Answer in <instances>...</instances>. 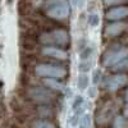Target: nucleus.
<instances>
[{
	"label": "nucleus",
	"mask_w": 128,
	"mask_h": 128,
	"mask_svg": "<svg viewBox=\"0 0 128 128\" xmlns=\"http://www.w3.org/2000/svg\"><path fill=\"white\" fill-rule=\"evenodd\" d=\"M100 76H101V72L100 70H96L94 73V83H98L100 81Z\"/></svg>",
	"instance_id": "21"
},
{
	"label": "nucleus",
	"mask_w": 128,
	"mask_h": 128,
	"mask_svg": "<svg viewBox=\"0 0 128 128\" xmlns=\"http://www.w3.org/2000/svg\"><path fill=\"white\" fill-rule=\"evenodd\" d=\"M127 16H128V8L127 6H116V8L108 10V13H106V18L110 20H116V22L126 18Z\"/></svg>",
	"instance_id": "8"
},
{
	"label": "nucleus",
	"mask_w": 128,
	"mask_h": 128,
	"mask_svg": "<svg viewBox=\"0 0 128 128\" xmlns=\"http://www.w3.org/2000/svg\"><path fill=\"white\" fill-rule=\"evenodd\" d=\"M83 106H84V100L81 95L76 96V99H74L73 104H72V109L76 115H81L82 112H83Z\"/></svg>",
	"instance_id": "10"
},
{
	"label": "nucleus",
	"mask_w": 128,
	"mask_h": 128,
	"mask_svg": "<svg viewBox=\"0 0 128 128\" xmlns=\"http://www.w3.org/2000/svg\"><path fill=\"white\" fill-rule=\"evenodd\" d=\"M91 127V116L90 114H83L80 122V128H90Z\"/></svg>",
	"instance_id": "15"
},
{
	"label": "nucleus",
	"mask_w": 128,
	"mask_h": 128,
	"mask_svg": "<svg viewBox=\"0 0 128 128\" xmlns=\"http://www.w3.org/2000/svg\"><path fill=\"white\" fill-rule=\"evenodd\" d=\"M88 84H90V78L87 76V73H81L77 78V87L81 91H83L88 88Z\"/></svg>",
	"instance_id": "12"
},
{
	"label": "nucleus",
	"mask_w": 128,
	"mask_h": 128,
	"mask_svg": "<svg viewBox=\"0 0 128 128\" xmlns=\"http://www.w3.org/2000/svg\"><path fill=\"white\" fill-rule=\"evenodd\" d=\"M78 67H80V72L81 73H87L91 69V62L90 60H82Z\"/></svg>",
	"instance_id": "18"
},
{
	"label": "nucleus",
	"mask_w": 128,
	"mask_h": 128,
	"mask_svg": "<svg viewBox=\"0 0 128 128\" xmlns=\"http://www.w3.org/2000/svg\"><path fill=\"white\" fill-rule=\"evenodd\" d=\"M87 22H88V26L95 28V27H98L100 24V16L98 12H91L88 14V19H87Z\"/></svg>",
	"instance_id": "13"
},
{
	"label": "nucleus",
	"mask_w": 128,
	"mask_h": 128,
	"mask_svg": "<svg viewBox=\"0 0 128 128\" xmlns=\"http://www.w3.org/2000/svg\"><path fill=\"white\" fill-rule=\"evenodd\" d=\"M105 5H115V4H122L126 0H102Z\"/></svg>",
	"instance_id": "20"
},
{
	"label": "nucleus",
	"mask_w": 128,
	"mask_h": 128,
	"mask_svg": "<svg viewBox=\"0 0 128 128\" xmlns=\"http://www.w3.org/2000/svg\"><path fill=\"white\" fill-rule=\"evenodd\" d=\"M92 52H94V49H92L91 46H86V48L82 50V52H81V58H82V60H87V59H90L91 55H92Z\"/></svg>",
	"instance_id": "17"
},
{
	"label": "nucleus",
	"mask_w": 128,
	"mask_h": 128,
	"mask_svg": "<svg viewBox=\"0 0 128 128\" xmlns=\"http://www.w3.org/2000/svg\"><path fill=\"white\" fill-rule=\"evenodd\" d=\"M126 83H127V77L124 74H115L106 81V88L109 91H116L120 87H123Z\"/></svg>",
	"instance_id": "6"
},
{
	"label": "nucleus",
	"mask_w": 128,
	"mask_h": 128,
	"mask_svg": "<svg viewBox=\"0 0 128 128\" xmlns=\"http://www.w3.org/2000/svg\"><path fill=\"white\" fill-rule=\"evenodd\" d=\"M113 69L114 70H124V69H128V56L123 60H120L119 63H116L115 66H113Z\"/></svg>",
	"instance_id": "16"
},
{
	"label": "nucleus",
	"mask_w": 128,
	"mask_h": 128,
	"mask_svg": "<svg viewBox=\"0 0 128 128\" xmlns=\"http://www.w3.org/2000/svg\"><path fill=\"white\" fill-rule=\"evenodd\" d=\"M126 28V24L122 23V22H114L112 24H108V27L105 28V35L106 36H118L119 34H122V32L124 31Z\"/></svg>",
	"instance_id": "9"
},
{
	"label": "nucleus",
	"mask_w": 128,
	"mask_h": 128,
	"mask_svg": "<svg viewBox=\"0 0 128 128\" xmlns=\"http://www.w3.org/2000/svg\"><path fill=\"white\" fill-rule=\"evenodd\" d=\"M44 83H45V86H48L52 90H56V91H63L64 90V84L62 82H59L58 80H55V78H45Z\"/></svg>",
	"instance_id": "11"
},
{
	"label": "nucleus",
	"mask_w": 128,
	"mask_h": 128,
	"mask_svg": "<svg viewBox=\"0 0 128 128\" xmlns=\"http://www.w3.org/2000/svg\"><path fill=\"white\" fill-rule=\"evenodd\" d=\"M40 41L46 45H66L69 41V35L64 30H54L40 37Z\"/></svg>",
	"instance_id": "3"
},
{
	"label": "nucleus",
	"mask_w": 128,
	"mask_h": 128,
	"mask_svg": "<svg viewBox=\"0 0 128 128\" xmlns=\"http://www.w3.org/2000/svg\"><path fill=\"white\" fill-rule=\"evenodd\" d=\"M35 72L40 77L55 78V80L63 78L67 73L64 68H62L59 66H54V64H38L35 68Z\"/></svg>",
	"instance_id": "2"
},
{
	"label": "nucleus",
	"mask_w": 128,
	"mask_h": 128,
	"mask_svg": "<svg viewBox=\"0 0 128 128\" xmlns=\"http://www.w3.org/2000/svg\"><path fill=\"white\" fill-rule=\"evenodd\" d=\"M114 127L115 128H127L128 127V122L124 116H116L114 120Z\"/></svg>",
	"instance_id": "14"
},
{
	"label": "nucleus",
	"mask_w": 128,
	"mask_h": 128,
	"mask_svg": "<svg viewBox=\"0 0 128 128\" xmlns=\"http://www.w3.org/2000/svg\"><path fill=\"white\" fill-rule=\"evenodd\" d=\"M35 128H54V124H51L48 120H40L35 123Z\"/></svg>",
	"instance_id": "19"
},
{
	"label": "nucleus",
	"mask_w": 128,
	"mask_h": 128,
	"mask_svg": "<svg viewBox=\"0 0 128 128\" xmlns=\"http://www.w3.org/2000/svg\"><path fill=\"white\" fill-rule=\"evenodd\" d=\"M126 114L128 115V106H127V109H126Z\"/></svg>",
	"instance_id": "23"
},
{
	"label": "nucleus",
	"mask_w": 128,
	"mask_h": 128,
	"mask_svg": "<svg viewBox=\"0 0 128 128\" xmlns=\"http://www.w3.org/2000/svg\"><path fill=\"white\" fill-rule=\"evenodd\" d=\"M42 54L46 55V56L59 59V60H64V59L68 58V52L66 50L60 49V48H56V46H45L42 49Z\"/></svg>",
	"instance_id": "7"
},
{
	"label": "nucleus",
	"mask_w": 128,
	"mask_h": 128,
	"mask_svg": "<svg viewBox=\"0 0 128 128\" xmlns=\"http://www.w3.org/2000/svg\"><path fill=\"white\" fill-rule=\"evenodd\" d=\"M46 13L50 18L62 20L69 16V3L67 0H46Z\"/></svg>",
	"instance_id": "1"
},
{
	"label": "nucleus",
	"mask_w": 128,
	"mask_h": 128,
	"mask_svg": "<svg viewBox=\"0 0 128 128\" xmlns=\"http://www.w3.org/2000/svg\"><path fill=\"white\" fill-rule=\"evenodd\" d=\"M28 96L36 102L38 104H48L52 100V96L51 94L45 90V88H42V87H34V88H31L28 91Z\"/></svg>",
	"instance_id": "5"
},
{
	"label": "nucleus",
	"mask_w": 128,
	"mask_h": 128,
	"mask_svg": "<svg viewBox=\"0 0 128 128\" xmlns=\"http://www.w3.org/2000/svg\"><path fill=\"white\" fill-rule=\"evenodd\" d=\"M126 100L128 101V90H127V92H126Z\"/></svg>",
	"instance_id": "22"
},
{
	"label": "nucleus",
	"mask_w": 128,
	"mask_h": 128,
	"mask_svg": "<svg viewBox=\"0 0 128 128\" xmlns=\"http://www.w3.org/2000/svg\"><path fill=\"white\" fill-rule=\"evenodd\" d=\"M127 56H128V49H126V48L114 49L105 54V56L102 59V64L106 67H113L116 63H119L120 60L126 59Z\"/></svg>",
	"instance_id": "4"
}]
</instances>
